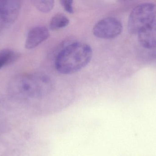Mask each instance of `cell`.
I'll list each match as a JSON object with an SVG mask.
<instances>
[{"instance_id":"obj_1","label":"cell","mask_w":156,"mask_h":156,"mask_svg":"<svg viewBox=\"0 0 156 156\" xmlns=\"http://www.w3.org/2000/svg\"><path fill=\"white\" fill-rule=\"evenodd\" d=\"M52 88L51 80L46 75L19 74L10 81L8 91L16 99H38L48 94Z\"/></svg>"},{"instance_id":"obj_2","label":"cell","mask_w":156,"mask_h":156,"mask_svg":"<svg viewBox=\"0 0 156 156\" xmlns=\"http://www.w3.org/2000/svg\"><path fill=\"white\" fill-rule=\"evenodd\" d=\"M92 54L91 48L87 44L72 43L58 53L55 62L56 69L64 74L77 72L89 64Z\"/></svg>"},{"instance_id":"obj_3","label":"cell","mask_w":156,"mask_h":156,"mask_svg":"<svg viewBox=\"0 0 156 156\" xmlns=\"http://www.w3.org/2000/svg\"><path fill=\"white\" fill-rule=\"evenodd\" d=\"M156 16V5L145 3L136 6L130 14L127 24L128 32L132 34H138L153 23Z\"/></svg>"},{"instance_id":"obj_4","label":"cell","mask_w":156,"mask_h":156,"mask_svg":"<svg viewBox=\"0 0 156 156\" xmlns=\"http://www.w3.org/2000/svg\"><path fill=\"white\" fill-rule=\"evenodd\" d=\"M122 25L121 22L114 17H107L97 22L93 29L94 36L103 39L117 37L122 33Z\"/></svg>"},{"instance_id":"obj_5","label":"cell","mask_w":156,"mask_h":156,"mask_svg":"<svg viewBox=\"0 0 156 156\" xmlns=\"http://www.w3.org/2000/svg\"><path fill=\"white\" fill-rule=\"evenodd\" d=\"M22 2L19 0H1L0 18L7 24L16 22L20 14Z\"/></svg>"},{"instance_id":"obj_6","label":"cell","mask_w":156,"mask_h":156,"mask_svg":"<svg viewBox=\"0 0 156 156\" xmlns=\"http://www.w3.org/2000/svg\"><path fill=\"white\" fill-rule=\"evenodd\" d=\"M49 35V30L46 27L44 26L35 27L28 32L25 47L28 49L35 48L48 39Z\"/></svg>"},{"instance_id":"obj_7","label":"cell","mask_w":156,"mask_h":156,"mask_svg":"<svg viewBox=\"0 0 156 156\" xmlns=\"http://www.w3.org/2000/svg\"><path fill=\"white\" fill-rule=\"evenodd\" d=\"M138 39L141 45L145 48L156 47V20L138 33Z\"/></svg>"},{"instance_id":"obj_8","label":"cell","mask_w":156,"mask_h":156,"mask_svg":"<svg viewBox=\"0 0 156 156\" xmlns=\"http://www.w3.org/2000/svg\"><path fill=\"white\" fill-rule=\"evenodd\" d=\"M20 54L12 49H6L0 51V70L16 61Z\"/></svg>"},{"instance_id":"obj_9","label":"cell","mask_w":156,"mask_h":156,"mask_svg":"<svg viewBox=\"0 0 156 156\" xmlns=\"http://www.w3.org/2000/svg\"><path fill=\"white\" fill-rule=\"evenodd\" d=\"M69 23V19L65 15L57 14L52 17L49 24V28L54 31L58 30L68 25Z\"/></svg>"},{"instance_id":"obj_10","label":"cell","mask_w":156,"mask_h":156,"mask_svg":"<svg viewBox=\"0 0 156 156\" xmlns=\"http://www.w3.org/2000/svg\"><path fill=\"white\" fill-rule=\"evenodd\" d=\"M32 2L38 11L44 13L50 12L55 5L53 0H34Z\"/></svg>"},{"instance_id":"obj_11","label":"cell","mask_w":156,"mask_h":156,"mask_svg":"<svg viewBox=\"0 0 156 156\" xmlns=\"http://www.w3.org/2000/svg\"><path fill=\"white\" fill-rule=\"evenodd\" d=\"M61 5L65 11L69 13L72 14L74 13L73 8V1L72 0H60Z\"/></svg>"}]
</instances>
